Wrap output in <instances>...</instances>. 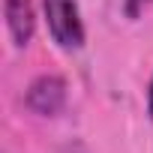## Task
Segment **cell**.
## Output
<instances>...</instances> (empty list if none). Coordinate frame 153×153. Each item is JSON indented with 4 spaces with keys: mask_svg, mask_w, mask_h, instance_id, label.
<instances>
[{
    "mask_svg": "<svg viewBox=\"0 0 153 153\" xmlns=\"http://www.w3.org/2000/svg\"><path fill=\"white\" fill-rule=\"evenodd\" d=\"M45 18L54 42L63 51L84 45V24L78 12V0H45Z\"/></svg>",
    "mask_w": 153,
    "mask_h": 153,
    "instance_id": "obj_1",
    "label": "cell"
},
{
    "mask_svg": "<svg viewBox=\"0 0 153 153\" xmlns=\"http://www.w3.org/2000/svg\"><path fill=\"white\" fill-rule=\"evenodd\" d=\"M63 99H66V84L63 78H57V75H42V78H36L27 90V105L36 111V114H57L63 108Z\"/></svg>",
    "mask_w": 153,
    "mask_h": 153,
    "instance_id": "obj_2",
    "label": "cell"
},
{
    "mask_svg": "<svg viewBox=\"0 0 153 153\" xmlns=\"http://www.w3.org/2000/svg\"><path fill=\"white\" fill-rule=\"evenodd\" d=\"M6 24H9L12 42L18 48H24L33 39V27H36L33 0H6Z\"/></svg>",
    "mask_w": 153,
    "mask_h": 153,
    "instance_id": "obj_3",
    "label": "cell"
},
{
    "mask_svg": "<svg viewBox=\"0 0 153 153\" xmlns=\"http://www.w3.org/2000/svg\"><path fill=\"white\" fill-rule=\"evenodd\" d=\"M147 3H153V0H126V12H129V15H138Z\"/></svg>",
    "mask_w": 153,
    "mask_h": 153,
    "instance_id": "obj_4",
    "label": "cell"
},
{
    "mask_svg": "<svg viewBox=\"0 0 153 153\" xmlns=\"http://www.w3.org/2000/svg\"><path fill=\"white\" fill-rule=\"evenodd\" d=\"M147 111H150V117H153V81H150V90H147Z\"/></svg>",
    "mask_w": 153,
    "mask_h": 153,
    "instance_id": "obj_5",
    "label": "cell"
}]
</instances>
